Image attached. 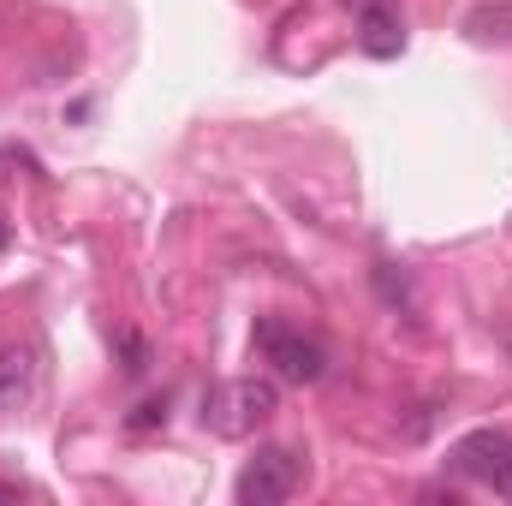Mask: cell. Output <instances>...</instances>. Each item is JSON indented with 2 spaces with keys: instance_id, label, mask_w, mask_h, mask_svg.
Here are the masks:
<instances>
[{
  "instance_id": "obj_1",
  "label": "cell",
  "mask_w": 512,
  "mask_h": 506,
  "mask_svg": "<svg viewBox=\"0 0 512 506\" xmlns=\"http://www.w3.org/2000/svg\"><path fill=\"white\" fill-rule=\"evenodd\" d=\"M256 352L274 364V376H280V381H298V387L322 381V370H328V352H322L316 340H304L298 328L274 322V316H262V322H256Z\"/></svg>"
},
{
  "instance_id": "obj_2",
  "label": "cell",
  "mask_w": 512,
  "mask_h": 506,
  "mask_svg": "<svg viewBox=\"0 0 512 506\" xmlns=\"http://www.w3.org/2000/svg\"><path fill=\"white\" fill-rule=\"evenodd\" d=\"M298 489V459L286 447H262L239 471V506H280Z\"/></svg>"
},
{
  "instance_id": "obj_3",
  "label": "cell",
  "mask_w": 512,
  "mask_h": 506,
  "mask_svg": "<svg viewBox=\"0 0 512 506\" xmlns=\"http://www.w3.org/2000/svg\"><path fill=\"white\" fill-rule=\"evenodd\" d=\"M447 465H453L459 477L495 489V483L507 477V465H512V435H501V429H477V435H465V441L447 453Z\"/></svg>"
},
{
  "instance_id": "obj_4",
  "label": "cell",
  "mask_w": 512,
  "mask_h": 506,
  "mask_svg": "<svg viewBox=\"0 0 512 506\" xmlns=\"http://www.w3.org/2000/svg\"><path fill=\"white\" fill-rule=\"evenodd\" d=\"M233 411H239V417H233V435L251 429V423H268V417L280 411V387H274V381H239V387H233Z\"/></svg>"
},
{
  "instance_id": "obj_5",
  "label": "cell",
  "mask_w": 512,
  "mask_h": 506,
  "mask_svg": "<svg viewBox=\"0 0 512 506\" xmlns=\"http://www.w3.org/2000/svg\"><path fill=\"white\" fill-rule=\"evenodd\" d=\"M364 54H376V60H387V54H399V18H393V6L387 0H370L364 6Z\"/></svg>"
},
{
  "instance_id": "obj_6",
  "label": "cell",
  "mask_w": 512,
  "mask_h": 506,
  "mask_svg": "<svg viewBox=\"0 0 512 506\" xmlns=\"http://www.w3.org/2000/svg\"><path fill=\"white\" fill-rule=\"evenodd\" d=\"M24 393H30V352L6 346V352H0V411L24 405Z\"/></svg>"
},
{
  "instance_id": "obj_7",
  "label": "cell",
  "mask_w": 512,
  "mask_h": 506,
  "mask_svg": "<svg viewBox=\"0 0 512 506\" xmlns=\"http://www.w3.org/2000/svg\"><path fill=\"white\" fill-rule=\"evenodd\" d=\"M489 24H512V6H477L471 12V30H489Z\"/></svg>"
},
{
  "instance_id": "obj_8",
  "label": "cell",
  "mask_w": 512,
  "mask_h": 506,
  "mask_svg": "<svg viewBox=\"0 0 512 506\" xmlns=\"http://www.w3.org/2000/svg\"><path fill=\"white\" fill-rule=\"evenodd\" d=\"M495 495H501V501H512V465H507V477L495 483Z\"/></svg>"
},
{
  "instance_id": "obj_9",
  "label": "cell",
  "mask_w": 512,
  "mask_h": 506,
  "mask_svg": "<svg viewBox=\"0 0 512 506\" xmlns=\"http://www.w3.org/2000/svg\"><path fill=\"white\" fill-rule=\"evenodd\" d=\"M18 495H24L18 483H0V501H18Z\"/></svg>"
}]
</instances>
